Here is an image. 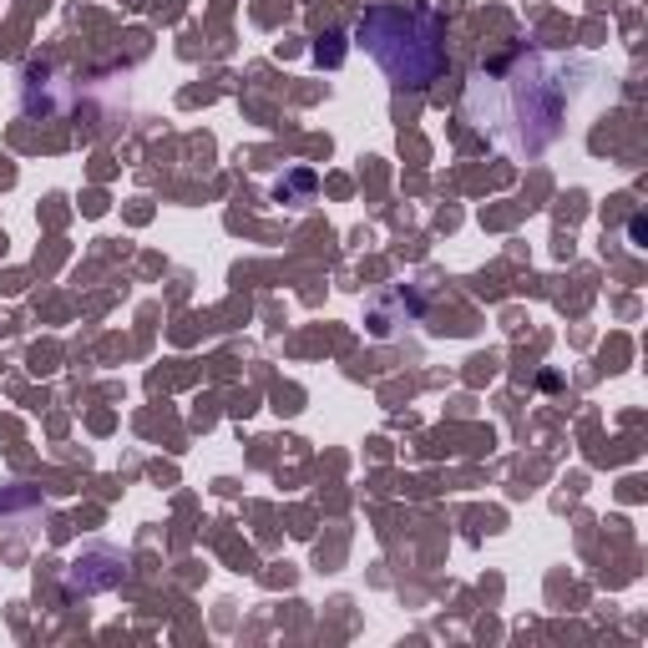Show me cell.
<instances>
[{
    "label": "cell",
    "instance_id": "2",
    "mask_svg": "<svg viewBox=\"0 0 648 648\" xmlns=\"http://www.w3.org/2000/svg\"><path fill=\"white\" fill-rule=\"evenodd\" d=\"M355 41L395 87H431L446 71V26L421 6H370L355 21Z\"/></svg>",
    "mask_w": 648,
    "mask_h": 648
},
{
    "label": "cell",
    "instance_id": "1",
    "mask_svg": "<svg viewBox=\"0 0 648 648\" xmlns=\"http://www.w3.org/2000/svg\"><path fill=\"white\" fill-rule=\"evenodd\" d=\"M583 71L588 61L578 56L507 51L471 71L466 117L512 157H537L567 132V112H573L578 92L588 87V81H573Z\"/></svg>",
    "mask_w": 648,
    "mask_h": 648
}]
</instances>
